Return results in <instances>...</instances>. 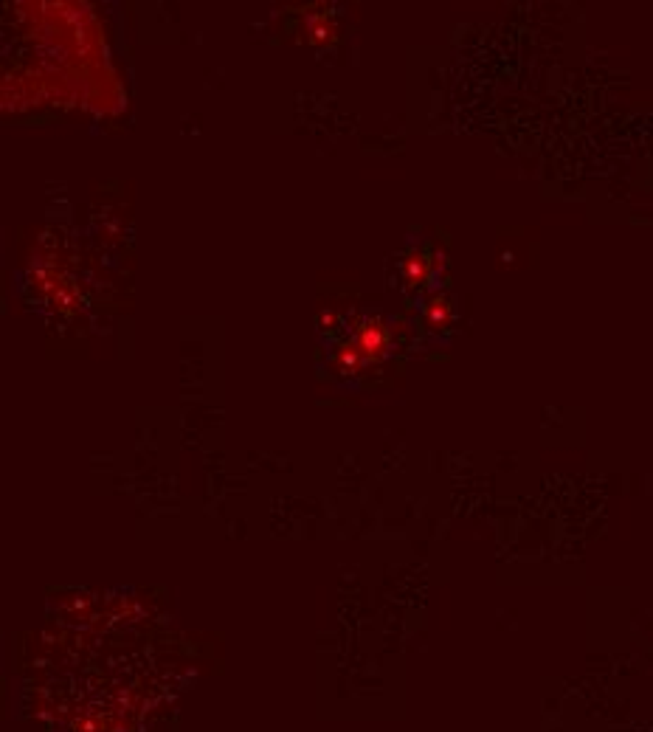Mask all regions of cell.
<instances>
[{
  "mask_svg": "<svg viewBox=\"0 0 653 732\" xmlns=\"http://www.w3.org/2000/svg\"><path fill=\"white\" fill-rule=\"evenodd\" d=\"M352 346L358 349V355L364 358V364H375L380 358L389 355V346H392V333L386 330L380 321H369L366 327L358 330V335L352 338Z\"/></svg>",
  "mask_w": 653,
  "mask_h": 732,
  "instance_id": "obj_1",
  "label": "cell"
},
{
  "mask_svg": "<svg viewBox=\"0 0 653 732\" xmlns=\"http://www.w3.org/2000/svg\"><path fill=\"white\" fill-rule=\"evenodd\" d=\"M335 366H338V372H361L366 364L358 355V349L352 346V341H349V344H344L338 353H335Z\"/></svg>",
  "mask_w": 653,
  "mask_h": 732,
  "instance_id": "obj_2",
  "label": "cell"
},
{
  "mask_svg": "<svg viewBox=\"0 0 653 732\" xmlns=\"http://www.w3.org/2000/svg\"><path fill=\"white\" fill-rule=\"evenodd\" d=\"M428 259L425 256H420V254H414V256H408L406 259V276L411 279V282H423V279H428Z\"/></svg>",
  "mask_w": 653,
  "mask_h": 732,
  "instance_id": "obj_3",
  "label": "cell"
},
{
  "mask_svg": "<svg viewBox=\"0 0 653 732\" xmlns=\"http://www.w3.org/2000/svg\"><path fill=\"white\" fill-rule=\"evenodd\" d=\"M451 315H454V313H451V304L445 302V299H434V302L428 304V321H431L434 327H445V324L451 321Z\"/></svg>",
  "mask_w": 653,
  "mask_h": 732,
  "instance_id": "obj_4",
  "label": "cell"
}]
</instances>
